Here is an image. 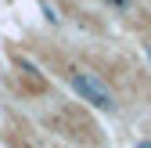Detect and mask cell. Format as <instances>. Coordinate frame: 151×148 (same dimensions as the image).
<instances>
[{
    "mask_svg": "<svg viewBox=\"0 0 151 148\" xmlns=\"http://www.w3.org/2000/svg\"><path fill=\"white\" fill-rule=\"evenodd\" d=\"M68 83L72 90L79 94V101H90L93 108H101V112H115V94L93 76L86 69H68Z\"/></svg>",
    "mask_w": 151,
    "mask_h": 148,
    "instance_id": "obj_1",
    "label": "cell"
},
{
    "mask_svg": "<svg viewBox=\"0 0 151 148\" xmlns=\"http://www.w3.org/2000/svg\"><path fill=\"white\" fill-rule=\"evenodd\" d=\"M40 11H43V18H47V22H50V25H58V22H61V15H58V11H54V7L47 4V0H40Z\"/></svg>",
    "mask_w": 151,
    "mask_h": 148,
    "instance_id": "obj_2",
    "label": "cell"
},
{
    "mask_svg": "<svg viewBox=\"0 0 151 148\" xmlns=\"http://www.w3.org/2000/svg\"><path fill=\"white\" fill-rule=\"evenodd\" d=\"M108 7H115V11H133V0H104Z\"/></svg>",
    "mask_w": 151,
    "mask_h": 148,
    "instance_id": "obj_3",
    "label": "cell"
},
{
    "mask_svg": "<svg viewBox=\"0 0 151 148\" xmlns=\"http://www.w3.org/2000/svg\"><path fill=\"white\" fill-rule=\"evenodd\" d=\"M18 65H22V69H25V72H40V69H36V65H32V62H29V58H18Z\"/></svg>",
    "mask_w": 151,
    "mask_h": 148,
    "instance_id": "obj_4",
    "label": "cell"
},
{
    "mask_svg": "<svg viewBox=\"0 0 151 148\" xmlns=\"http://www.w3.org/2000/svg\"><path fill=\"white\" fill-rule=\"evenodd\" d=\"M137 148H151V141H137Z\"/></svg>",
    "mask_w": 151,
    "mask_h": 148,
    "instance_id": "obj_5",
    "label": "cell"
}]
</instances>
